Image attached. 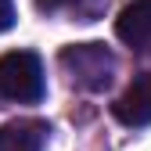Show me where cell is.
I'll return each mask as SVG.
<instances>
[{
	"label": "cell",
	"instance_id": "obj_1",
	"mask_svg": "<svg viewBox=\"0 0 151 151\" xmlns=\"http://www.w3.org/2000/svg\"><path fill=\"white\" fill-rule=\"evenodd\" d=\"M0 97L18 104H32L43 97V65L32 50L0 54Z\"/></svg>",
	"mask_w": 151,
	"mask_h": 151
},
{
	"label": "cell",
	"instance_id": "obj_2",
	"mask_svg": "<svg viewBox=\"0 0 151 151\" xmlns=\"http://www.w3.org/2000/svg\"><path fill=\"white\" fill-rule=\"evenodd\" d=\"M61 68L83 90H104L115 76V54L104 43H76L61 50Z\"/></svg>",
	"mask_w": 151,
	"mask_h": 151
},
{
	"label": "cell",
	"instance_id": "obj_3",
	"mask_svg": "<svg viewBox=\"0 0 151 151\" xmlns=\"http://www.w3.org/2000/svg\"><path fill=\"white\" fill-rule=\"evenodd\" d=\"M111 111L126 126H147L151 122V72L133 76V83L119 93V101L111 104Z\"/></svg>",
	"mask_w": 151,
	"mask_h": 151
},
{
	"label": "cell",
	"instance_id": "obj_4",
	"mask_svg": "<svg viewBox=\"0 0 151 151\" xmlns=\"http://www.w3.org/2000/svg\"><path fill=\"white\" fill-rule=\"evenodd\" d=\"M115 32L129 47H147L151 43V0H129L115 22Z\"/></svg>",
	"mask_w": 151,
	"mask_h": 151
},
{
	"label": "cell",
	"instance_id": "obj_5",
	"mask_svg": "<svg viewBox=\"0 0 151 151\" xmlns=\"http://www.w3.org/2000/svg\"><path fill=\"white\" fill-rule=\"evenodd\" d=\"M47 126L36 119H14L0 126V151H43Z\"/></svg>",
	"mask_w": 151,
	"mask_h": 151
},
{
	"label": "cell",
	"instance_id": "obj_6",
	"mask_svg": "<svg viewBox=\"0 0 151 151\" xmlns=\"http://www.w3.org/2000/svg\"><path fill=\"white\" fill-rule=\"evenodd\" d=\"M14 25V4L11 0H0V32Z\"/></svg>",
	"mask_w": 151,
	"mask_h": 151
},
{
	"label": "cell",
	"instance_id": "obj_7",
	"mask_svg": "<svg viewBox=\"0 0 151 151\" xmlns=\"http://www.w3.org/2000/svg\"><path fill=\"white\" fill-rule=\"evenodd\" d=\"M36 4H40V11H58L65 4H76V0H36Z\"/></svg>",
	"mask_w": 151,
	"mask_h": 151
}]
</instances>
